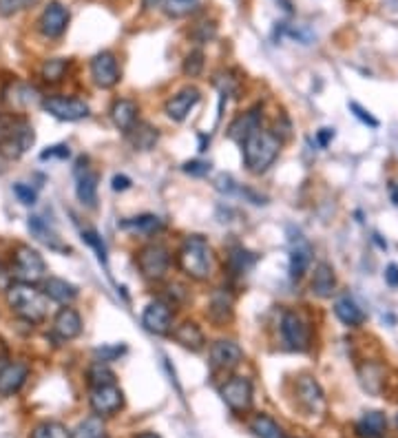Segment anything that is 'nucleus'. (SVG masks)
<instances>
[{"label":"nucleus","instance_id":"13d9d810","mask_svg":"<svg viewBox=\"0 0 398 438\" xmlns=\"http://www.w3.org/2000/svg\"><path fill=\"white\" fill-rule=\"evenodd\" d=\"M396 425H398V414H396Z\"/></svg>","mask_w":398,"mask_h":438},{"label":"nucleus","instance_id":"6e6d98bb","mask_svg":"<svg viewBox=\"0 0 398 438\" xmlns=\"http://www.w3.org/2000/svg\"><path fill=\"white\" fill-rule=\"evenodd\" d=\"M392 199H394V204L398 206V184H392Z\"/></svg>","mask_w":398,"mask_h":438},{"label":"nucleus","instance_id":"c9c22d12","mask_svg":"<svg viewBox=\"0 0 398 438\" xmlns=\"http://www.w3.org/2000/svg\"><path fill=\"white\" fill-rule=\"evenodd\" d=\"M31 438H73V434L58 421H45L33 427Z\"/></svg>","mask_w":398,"mask_h":438},{"label":"nucleus","instance_id":"7ed1b4c3","mask_svg":"<svg viewBox=\"0 0 398 438\" xmlns=\"http://www.w3.org/2000/svg\"><path fill=\"white\" fill-rule=\"evenodd\" d=\"M242 151H244V162H246L248 171L266 173L274 164L279 153H281V139L270 131L257 129L242 144Z\"/></svg>","mask_w":398,"mask_h":438},{"label":"nucleus","instance_id":"5fc2aeb1","mask_svg":"<svg viewBox=\"0 0 398 438\" xmlns=\"http://www.w3.org/2000/svg\"><path fill=\"white\" fill-rule=\"evenodd\" d=\"M159 3H162V0H144V9H155L159 7Z\"/></svg>","mask_w":398,"mask_h":438},{"label":"nucleus","instance_id":"4468645a","mask_svg":"<svg viewBox=\"0 0 398 438\" xmlns=\"http://www.w3.org/2000/svg\"><path fill=\"white\" fill-rule=\"evenodd\" d=\"M173 324V310L168 304L164 301H153L146 306L144 314H142V326L146 332L151 334H157V336H162V334H168L171 332V326Z\"/></svg>","mask_w":398,"mask_h":438},{"label":"nucleus","instance_id":"aec40b11","mask_svg":"<svg viewBox=\"0 0 398 438\" xmlns=\"http://www.w3.org/2000/svg\"><path fill=\"white\" fill-rule=\"evenodd\" d=\"M296 398L308 412H318L323 407V390L312 376H301L296 381Z\"/></svg>","mask_w":398,"mask_h":438},{"label":"nucleus","instance_id":"cd10ccee","mask_svg":"<svg viewBox=\"0 0 398 438\" xmlns=\"http://www.w3.org/2000/svg\"><path fill=\"white\" fill-rule=\"evenodd\" d=\"M127 133H129V139H131L135 151H151L159 139L157 129L151 127L149 122H135Z\"/></svg>","mask_w":398,"mask_h":438},{"label":"nucleus","instance_id":"9b49d317","mask_svg":"<svg viewBox=\"0 0 398 438\" xmlns=\"http://www.w3.org/2000/svg\"><path fill=\"white\" fill-rule=\"evenodd\" d=\"M91 75L93 82L100 89H111L119 82V67H117V58L111 51L97 53L91 60Z\"/></svg>","mask_w":398,"mask_h":438},{"label":"nucleus","instance_id":"393cba45","mask_svg":"<svg viewBox=\"0 0 398 438\" xmlns=\"http://www.w3.org/2000/svg\"><path fill=\"white\" fill-rule=\"evenodd\" d=\"M334 314L338 316V321L350 326V328H356V326H361L365 321V314L363 310L358 308V304L354 301L352 297H341V299H336V304H334Z\"/></svg>","mask_w":398,"mask_h":438},{"label":"nucleus","instance_id":"09e8293b","mask_svg":"<svg viewBox=\"0 0 398 438\" xmlns=\"http://www.w3.org/2000/svg\"><path fill=\"white\" fill-rule=\"evenodd\" d=\"M111 186H113V191H127V188H131V179L127 175H115Z\"/></svg>","mask_w":398,"mask_h":438},{"label":"nucleus","instance_id":"9d476101","mask_svg":"<svg viewBox=\"0 0 398 438\" xmlns=\"http://www.w3.org/2000/svg\"><path fill=\"white\" fill-rule=\"evenodd\" d=\"M89 403H91V410L95 412V416H113L115 412H119V407L124 405V394L115 383L97 385V388H91Z\"/></svg>","mask_w":398,"mask_h":438},{"label":"nucleus","instance_id":"4d7b16f0","mask_svg":"<svg viewBox=\"0 0 398 438\" xmlns=\"http://www.w3.org/2000/svg\"><path fill=\"white\" fill-rule=\"evenodd\" d=\"M137 438H159L157 434H151V432H146V434H139Z\"/></svg>","mask_w":398,"mask_h":438},{"label":"nucleus","instance_id":"20e7f679","mask_svg":"<svg viewBox=\"0 0 398 438\" xmlns=\"http://www.w3.org/2000/svg\"><path fill=\"white\" fill-rule=\"evenodd\" d=\"M215 257L208 246V242L199 235H190L184 239L182 248H179V268H182L195 282H206L213 274Z\"/></svg>","mask_w":398,"mask_h":438},{"label":"nucleus","instance_id":"49530a36","mask_svg":"<svg viewBox=\"0 0 398 438\" xmlns=\"http://www.w3.org/2000/svg\"><path fill=\"white\" fill-rule=\"evenodd\" d=\"M51 157L67 159V157H69V146L58 144V146H51L49 151H43V153H40V159H51Z\"/></svg>","mask_w":398,"mask_h":438},{"label":"nucleus","instance_id":"72a5a7b5","mask_svg":"<svg viewBox=\"0 0 398 438\" xmlns=\"http://www.w3.org/2000/svg\"><path fill=\"white\" fill-rule=\"evenodd\" d=\"M11 102L20 105V107H33L36 102H40V93L31 85L14 82L11 85Z\"/></svg>","mask_w":398,"mask_h":438},{"label":"nucleus","instance_id":"f257e3e1","mask_svg":"<svg viewBox=\"0 0 398 438\" xmlns=\"http://www.w3.org/2000/svg\"><path fill=\"white\" fill-rule=\"evenodd\" d=\"M36 142L33 127L27 117L16 113H0V153L9 159L23 157Z\"/></svg>","mask_w":398,"mask_h":438},{"label":"nucleus","instance_id":"1a4fd4ad","mask_svg":"<svg viewBox=\"0 0 398 438\" xmlns=\"http://www.w3.org/2000/svg\"><path fill=\"white\" fill-rule=\"evenodd\" d=\"M281 336L290 350L303 352L310 346V328L301 319V314H296L292 310L284 312L281 316Z\"/></svg>","mask_w":398,"mask_h":438},{"label":"nucleus","instance_id":"bb28decb","mask_svg":"<svg viewBox=\"0 0 398 438\" xmlns=\"http://www.w3.org/2000/svg\"><path fill=\"white\" fill-rule=\"evenodd\" d=\"M173 338L182 348L193 350V352H199V350L204 348V332L199 330V326L193 324V321H186L182 326H177L173 330Z\"/></svg>","mask_w":398,"mask_h":438},{"label":"nucleus","instance_id":"58836bf2","mask_svg":"<svg viewBox=\"0 0 398 438\" xmlns=\"http://www.w3.org/2000/svg\"><path fill=\"white\" fill-rule=\"evenodd\" d=\"M89 383L91 388H97V385H109V383H115V374L107 368V363H93L89 368Z\"/></svg>","mask_w":398,"mask_h":438},{"label":"nucleus","instance_id":"b1692460","mask_svg":"<svg viewBox=\"0 0 398 438\" xmlns=\"http://www.w3.org/2000/svg\"><path fill=\"white\" fill-rule=\"evenodd\" d=\"M387 432V418L383 412H367L356 423V434L361 438H383Z\"/></svg>","mask_w":398,"mask_h":438},{"label":"nucleus","instance_id":"f3484780","mask_svg":"<svg viewBox=\"0 0 398 438\" xmlns=\"http://www.w3.org/2000/svg\"><path fill=\"white\" fill-rule=\"evenodd\" d=\"M27 376H29V365L25 361H9L0 370V394L11 396L20 392V388L27 383Z\"/></svg>","mask_w":398,"mask_h":438},{"label":"nucleus","instance_id":"f03ea898","mask_svg":"<svg viewBox=\"0 0 398 438\" xmlns=\"http://www.w3.org/2000/svg\"><path fill=\"white\" fill-rule=\"evenodd\" d=\"M7 304L14 314L25 319L29 324L45 321L49 312V299L43 290H38L33 284L16 282L7 288Z\"/></svg>","mask_w":398,"mask_h":438},{"label":"nucleus","instance_id":"a18cd8bd","mask_svg":"<svg viewBox=\"0 0 398 438\" xmlns=\"http://www.w3.org/2000/svg\"><path fill=\"white\" fill-rule=\"evenodd\" d=\"M350 111H354V115L358 117V119H361V122H365V124H370V127H378V119L376 117H372L370 115V111H365L361 105H356V102H350Z\"/></svg>","mask_w":398,"mask_h":438},{"label":"nucleus","instance_id":"a19ab883","mask_svg":"<svg viewBox=\"0 0 398 438\" xmlns=\"http://www.w3.org/2000/svg\"><path fill=\"white\" fill-rule=\"evenodd\" d=\"M204 71V51L202 49H195L186 55L184 60V73L190 78H197L199 73Z\"/></svg>","mask_w":398,"mask_h":438},{"label":"nucleus","instance_id":"7c9ffc66","mask_svg":"<svg viewBox=\"0 0 398 438\" xmlns=\"http://www.w3.org/2000/svg\"><path fill=\"white\" fill-rule=\"evenodd\" d=\"M117 226L124 228V230H135V233L151 235V233H157L159 228H162L164 222H162V219H159L157 215H139V217L124 219V222H119Z\"/></svg>","mask_w":398,"mask_h":438},{"label":"nucleus","instance_id":"603ef678","mask_svg":"<svg viewBox=\"0 0 398 438\" xmlns=\"http://www.w3.org/2000/svg\"><path fill=\"white\" fill-rule=\"evenodd\" d=\"M9 363V352H7V346L3 343V338H0V370Z\"/></svg>","mask_w":398,"mask_h":438},{"label":"nucleus","instance_id":"ddd939ff","mask_svg":"<svg viewBox=\"0 0 398 438\" xmlns=\"http://www.w3.org/2000/svg\"><path fill=\"white\" fill-rule=\"evenodd\" d=\"M244 361V350L239 343L230 341V338H222V341L213 343L210 348V365L213 370H235L239 363Z\"/></svg>","mask_w":398,"mask_h":438},{"label":"nucleus","instance_id":"864d4df0","mask_svg":"<svg viewBox=\"0 0 398 438\" xmlns=\"http://www.w3.org/2000/svg\"><path fill=\"white\" fill-rule=\"evenodd\" d=\"M7 288H9V272L3 264H0V290H7Z\"/></svg>","mask_w":398,"mask_h":438},{"label":"nucleus","instance_id":"423d86ee","mask_svg":"<svg viewBox=\"0 0 398 438\" xmlns=\"http://www.w3.org/2000/svg\"><path fill=\"white\" fill-rule=\"evenodd\" d=\"M171 266V255L162 244H149L137 252V268L151 282L164 279Z\"/></svg>","mask_w":398,"mask_h":438},{"label":"nucleus","instance_id":"39448f33","mask_svg":"<svg viewBox=\"0 0 398 438\" xmlns=\"http://www.w3.org/2000/svg\"><path fill=\"white\" fill-rule=\"evenodd\" d=\"M45 274H47V264L38 250L25 244H20L14 250V277L18 282L36 284V282H43Z\"/></svg>","mask_w":398,"mask_h":438},{"label":"nucleus","instance_id":"4be33fe9","mask_svg":"<svg viewBox=\"0 0 398 438\" xmlns=\"http://www.w3.org/2000/svg\"><path fill=\"white\" fill-rule=\"evenodd\" d=\"M77 184H75V195L80 199V204L82 206H89V208H95V202H97V173L93 171H82L77 169Z\"/></svg>","mask_w":398,"mask_h":438},{"label":"nucleus","instance_id":"de8ad7c7","mask_svg":"<svg viewBox=\"0 0 398 438\" xmlns=\"http://www.w3.org/2000/svg\"><path fill=\"white\" fill-rule=\"evenodd\" d=\"M217 191H222V193H232V191H237V186H235V179L230 177V175H219L217 177Z\"/></svg>","mask_w":398,"mask_h":438},{"label":"nucleus","instance_id":"bf43d9fd","mask_svg":"<svg viewBox=\"0 0 398 438\" xmlns=\"http://www.w3.org/2000/svg\"><path fill=\"white\" fill-rule=\"evenodd\" d=\"M182 3H190V0H182Z\"/></svg>","mask_w":398,"mask_h":438},{"label":"nucleus","instance_id":"c85d7f7f","mask_svg":"<svg viewBox=\"0 0 398 438\" xmlns=\"http://www.w3.org/2000/svg\"><path fill=\"white\" fill-rule=\"evenodd\" d=\"M111 119L119 131H129L137 122V105L133 100H117L111 109Z\"/></svg>","mask_w":398,"mask_h":438},{"label":"nucleus","instance_id":"3c124183","mask_svg":"<svg viewBox=\"0 0 398 438\" xmlns=\"http://www.w3.org/2000/svg\"><path fill=\"white\" fill-rule=\"evenodd\" d=\"M316 139H318V144H321V146H328L330 139H334V131L332 129H321V131H318V135H316Z\"/></svg>","mask_w":398,"mask_h":438},{"label":"nucleus","instance_id":"0eeeda50","mask_svg":"<svg viewBox=\"0 0 398 438\" xmlns=\"http://www.w3.org/2000/svg\"><path fill=\"white\" fill-rule=\"evenodd\" d=\"M43 109L53 115L55 119H63V122H77V119L89 117L91 109L85 100L77 97H63V95H53L43 100Z\"/></svg>","mask_w":398,"mask_h":438},{"label":"nucleus","instance_id":"f8f14e48","mask_svg":"<svg viewBox=\"0 0 398 438\" xmlns=\"http://www.w3.org/2000/svg\"><path fill=\"white\" fill-rule=\"evenodd\" d=\"M40 31H43V36L47 38H60L65 31H67V25H69V9L58 3V0H53V3H49L43 14H40Z\"/></svg>","mask_w":398,"mask_h":438},{"label":"nucleus","instance_id":"e433bc0d","mask_svg":"<svg viewBox=\"0 0 398 438\" xmlns=\"http://www.w3.org/2000/svg\"><path fill=\"white\" fill-rule=\"evenodd\" d=\"M73 438H107L102 418L91 416V418H87V421H82L80 423V427L75 429Z\"/></svg>","mask_w":398,"mask_h":438},{"label":"nucleus","instance_id":"4c0bfd02","mask_svg":"<svg viewBox=\"0 0 398 438\" xmlns=\"http://www.w3.org/2000/svg\"><path fill=\"white\" fill-rule=\"evenodd\" d=\"M67 67H69L67 60L53 58V60H47V63L43 65V69H40V73H43V78L47 80V82H60V80H63L65 73H67Z\"/></svg>","mask_w":398,"mask_h":438},{"label":"nucleus","instance_id":"a211bd4d","mask_svg":"<svg viewBox=\"0 0 398 438\" xmlns=\"http://www.w3.org/2000/svg\"><path fill=\"white\" fill-rule=\"evenodd\" d=\"M53 332L55 336L63 338V341H71V338L82 334V319H80V314L69 306L60 308L58 314L53 316Z\"/></svg>","mask_w":398,"mask_h":438},{"label":"nucleus","instance_id":"c756f323","mask_svg":"<svg viewBox=\"0 0 398 438\" xmlns=\"http://www.w3.org/2000/svg\"><path fill=\"white\" fill-rule=\"evenodd\" d=\"M208 314H210L213 321H217V324H224L226 319H230V314H232V297H230L226 290L219 288V290L210 297Z\"/></svg>","mask_w":398,"mask_h":438},{"label":"nucleus","instance_id":"473e14b6","mask_svg":"<svg viewBox=\"0 0 398 438\" xmlns=\"http://www.w3.org/2000/svg\"><path fill=\"white\" fill-rule=\"evenodd\" d=\"M254 264H257V257H254L250 250H246V248H242V246L230 250L228 266H230V270H232L235 274H246Z\"/></svg>","mask_w":398,"mask_h":438},{"label":"nucleus","instance_id":"ea45409f","mask_svg":"<svg viewBox=\"0 0 398 438\" xmlns=\"http://www.w3.org/2000/svg\"><path fill=\"white\" fill-rule=\"evenodd\" d=\"M40 3V0H0V16H16L25 9H31Z\"/></svg>","mask_w":398,"mask_h":438},{"label":"nucleus","instance_id":"412c9836","mask_svg":"<svg viewBox=\"0 0 398 438\" xmlns=\"http://www.w3.org/2000/svg\"><path fill=\"white\" fill-rule=\"evenodd\" d=\"M45 282V288L43 292L47 294V299L55 304H63V306H69L71 301L77 299V288L73 284H69L67 279H60V277H49V279H43Z\"/></svg>","mask_w":398,"mask_h":438},{"label":"nucleus","instance_id":"2f4dec72","mask_svg":"<svg viewBox=\"0 0 398 438\" xmlns=\"http://www.w3.org/2000/svg\"><path fill=\"white\" fill-rule=\"evenodd\" d=\"M250 429L254 432L257 438H286L284 429L279 427V423L266 414H257L250 423Z\"/></svg>","mask_w":398,"mask_h":438},{"label":"nucleus","instance_id":"2eb2a0df","mask_svg":"<svg viewBox=\"0 0 398 438\" xmlns=\"http://www.w3.org/2000/svg\"><path fill=\"white\" fill-rule=\"evenodd\" d=\"M262 117H264L262 107H252L246 113L237 115L228 127V137L237 144H244L257 129H262Z\"/></svg>","mask_w":398,"mask_h":438},{"label":"nucleus","instance_id":"8fccbe9b","mask_svg":"<svg viewBox=\"0 0 398 438\" xmlns=\"http://www.w3.org/2000/svg\"><path fill=\"white\" fill-rule=\"evenodd\" d=\"M385 282L389 284V286H398V266L396 264H389L387 268H385Z\"/></svg>","mask_w":398,"mask_h":438},{"label":"nucleus","instance_id":"79ce46f5","mask_svg":"<svg viewBox=\"0 0 398 438\" xmlns=\"http://www.w3.org/2000/svg\"><path fill=\"white\" fill-rule=\"evenodd\" d=\"M127 352V346H102V348H95L93 354H95V361L100 363H111V361H117L119 356Z\"/></svg>","mask_w":398,"mask_h":438},{"label":"nucleus","instance_id":"dca6fc26","mask_svg":"<svg viewBox=\"0 0 398 438\" xmlns=\"http://www.w3.org/2000/svg\"><path fill=\"white\" fill-rule=\"evenodd\" d=\"M199 102V91L195 89V87H186V89H182L179 93H175L168 102H166V107H164V111H166V115L173 119V122H184V119L188 117V113L193 111V107Z\"/></svg>","mask_w":398,"mask_h":438},{"label":"nucleus","instance_id":"a878e982","mask_svg":"<svg viewBox=\"0 0 398 438\" xmlns=\"http://www.w3.org/2000/svg\"><path fill=\"white\" fill-rule=\"evenodd\" d=\"M27 226H29L31 235L38 239V242H43V244H45V246H49L51 250H63V252H67V250H69L67 246H63V242H60L58 233H55V230H53L47 222H43V217H29Z\"/></svg>","mask_w":398,"mask_h":438},{"label":"nucleus","instance_id":"f704fd0d","mask_svg":"<svg viewBox=\"0 0 398 438\" xmlns=\"http://www.w3.org/2000/svg\"><path fill=\"white\" fill-rule=\"evenodd\" d=\"M80 235H82V242H85L89 248H93V252H95V257H97V262L102 264L104 270L109 272V255H107V246H104V242H102V237H100L93 228H87V230H82Z\"/></svg>","mask_w":398,"mask_h":438},{"label":"nucleus","instance_id":"6e6552de","mask_svg":"<svg viewBox=\"0 0 398 438\" xmlns=\"http://www.w3.org/2000/svg\"><path fill=\"white\" fill-rule=\"evenodd\" d=\"M222 394V401L235 412V414H244L252 405V383L244 376H232L222 385L219 390Z\"/></svg>","mask_w":398,"mask_h":438},{"label":"nucleus","instance_id":"5701e85b","mask_svg":"<svg viewBox=\"0 0 398 438\" xmlns=\"http://www.w3.org/2000/svg\"><path fill=\"white\" fill-rule=\"evenodd\" d=\"M336 290V277H334V270L330 264L321 262L316 268H314V274H312V292L321 299H330Z\"/></svg>","mask_w":398,"mask_h":438},{"label":"nucleus","instance_id":"37998d69","mask_svg":"<svg viewBox=\"0 0 398 438\" xmlns=\"http://www.w3.org/2000/svg\"><path fill=\"white\" fill-rule=\"evenodd\" d=\"M14 195L18 197V202H20V204H25V206H33V204L38 202V193H36V188H31L29 184H23V182L14 184Z\"/></svg>","mask_w":398,"mask_h":438},{"label":"nucleus","instance_id":"c03bdc74","mask_svg":"<svg viewBox=\"0 0 398 438\" xmlns=\"http://www.w3.org/2000/svg\"><path fill=\"white\" fill-rule=\"evenodd\" d=\"M182 171L190 177H206L210 173V164L208 162H202V159H190L182 166Z\"/></svg>","mask_w":398,"mask_h":438},{"label":"nucleus","instance_id":"6ab92c4d","mask_svg":"<svg viewBox=\"0 0 398 438\" xmlns=\"http://www.w3.org/2000/svg\"><path fill=\"white\" fill-rule=\"evenodd\" d=\"M310 262H312V246L306 237L298 235L296 239H292V248H290V277L294 282H298L306 274Z\"/></svg>","mask_w":398,"mask_h":438}]
</instances>
